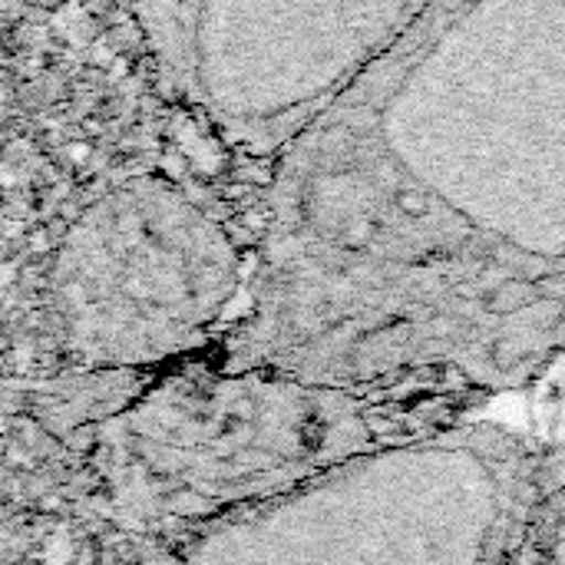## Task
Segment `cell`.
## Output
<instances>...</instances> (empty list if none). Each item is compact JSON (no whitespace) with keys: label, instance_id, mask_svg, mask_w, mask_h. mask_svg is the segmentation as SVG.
Returning <instances> with one entry per match:
<instances>
[{"label":"cell","instance_id":"cell-1","mask_svg":"<svg viewBox=\"0 0 565 565\" xmlns=\"http://www.w3.org/2000/svg\"><path fill=\"white\" fill-rule=\"evenodd\" d=\"M510 516L500 447H377L202 526L185 565H490Z\"/></svg>","mask_w":565,"mask_h":565},{"label":"cell","instance_id":"cell-3","mask_svg":"<svg viewBox=\"0 0 565 565\" xmlns=\"http://www.w3.org/2000/svg\"><path fill=\"white\" fill-rule=\"evenodd\" d=\"M235 288L228 242L162 185H132L76 222L56 262V318L89 364L162 361L218 318Z\"/></svg>","mask_w":565,"mask_h":565},{"label":"cell","instance_id":"cell-2","mask_svg":"<svg viewBox=\"0 0 565 565\" xmlns=\"http://www.w3.org/2000/svg\"><path fill=\"white\" fill-rule=\"evenodd\" d=\"M377 434L364 404L328 391L172 381L109 424L106 467L132 510L209 526L387 447Z\"/></svg>","mask_w":565,"mask_h":565}]
</instances>
